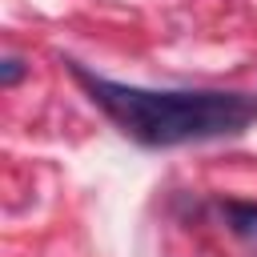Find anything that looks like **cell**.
Masks as SVG:
<instances>
[{"label":"cell","instance_id":"6da1fadb","mask_svg":"<svg viewBox=\"0 0 257 257\" xmlns=\"http://www.w3.org/2000/svg\"><path fill=\"white\" fill-rule=\"evenodd\" d=\"M68 76L84 88V96L137 145L145 149H177L237 137L257 120V92H225V88H141L108 80L80 60H64Z\"/></svg>","mask_w":257,"mask_h":257},{"label":"cell","instance_id":"3957f363","mask_svg":"<svg viewBox=\"0 0 257 257\" xmlns=\"http://www.w3.org/2000/svg\"><path fill=\"white\" fill-rule=\"evenodd\" d=\"M24 72H28V68H24V60H20V56H12V52H8V56L0 60V84H4V88H12Z\"/></svg>","mask_w":257,"mask_h":257},{"label":"cell","instance_id":"7a4b0ae2","mask_svg":"<svg viewBox=\"0 0 257 257\" xmlns=\"http://www.w3.org/2000/svg\"><path fill=\"white\" fill-rule=\"evenodd\" d=\"M225 217L229 229L241 237H257V205L253 201H225Z\"/></svg>","mask_w":257,"mask_h":257}]
</instances>
